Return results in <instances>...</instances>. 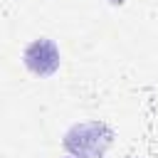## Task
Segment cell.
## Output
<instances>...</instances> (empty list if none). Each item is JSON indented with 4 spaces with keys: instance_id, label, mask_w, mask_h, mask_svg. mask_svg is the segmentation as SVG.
I'll return each instance as SVG.
<instances>
[{
    "instance_id": "6da1fadb",
    "label": "cell",
    "mask_w": 158,
    "mask_h": 158,
    "mask_svg": "<svg viewBox=\"0 0 158 158\" xmlns=\"http://www.w3.org/2000/svg\"><path fill=\"white\" fill-rule=\"evenodd\" d=\"M62 143L74 158H104V153L114 143V131L104 121H84L74 123L64 133Z\"/></svg>"
},
{
    "instance_id": "7a4b0ae2",
    "label": "cell",
    "mask_w": 158,
    "mask_h": 158,
    "mask_svg": "<svg viewBox=\"0 0 158 158\" xmlns=\"http://www.w3.org/2000/svg\"><path fill=\"white\" fill-rule=\"evenodd\" d=\"M59 62H62L59 49H57V44H54L52 40H47V37L32 40V42L25 47V52H22V64H25V69H27L30 74L40 77V79L52 77V74L59 69Z\"/></svg>"
}]
</instances>
